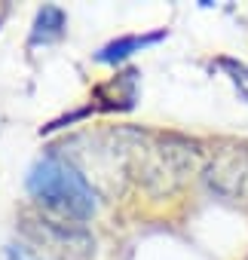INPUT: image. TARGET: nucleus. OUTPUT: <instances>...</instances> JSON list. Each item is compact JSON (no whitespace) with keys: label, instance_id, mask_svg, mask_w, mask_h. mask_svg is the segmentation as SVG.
<instances>
[{"label":"nucleus","instance_id":"nucleus-4","mask_svg":"<svg viewBox=\"0 0 248 260\" xmlns=\"http://www.w3.org/2000/svg\"><path fill=\"white\" fill-rule=\"evenodd\" d=\"M202 178H205V187L221 199H230V202L248 199V147L242 144L221 147L208 159Z\"/></svg>","mask_w":248,"mask_h":260},{"label":"nucleus","instance_id":"nucleus-2","mask_svg":"<svg viewBox=\"0 0 248 260\" xmlns=\"http://www.w3.org/2000/svg\"><path fill=\"white\" fill-rule=\"evenodd\" d=\"M28 193L55 217L86 220L98 208V196L86 175L65 156L46 153L28 175Z\"/></svg>","mask_w":248,"mask_h":260},{"label":"nucleus","instance_id":"nucleus-1","mask_svg":"<svg viewBox=\"0 0 248 260\" xmlns=\"http://www.w3.org/2000/svg\"><path fill=\"white\" fill-rule=\"evenodd\" d=\"M126 138V172L138 175V181L153 193L178 190L199 166V144L184 135H150L122 128Z\"/></svg>","mask_w":248,"mask_h":260},{"label":"nucleus","instance_id":"nucleus-8","mask_svg":"<svg viewBox=\"0 0 248 260\" xmlns=\"http://www.w3.org/2000/svg\"><path fill=\"white\" fill-rule=\"evenodd\" d=\"M7 257H10V260H46L37 248H31V245H25V242H22V245L13 242V245L7 248Z\"/></svg>","mask_w":248,"mask_h":260},{"label":"nucleus","instance_id":"nucleus-5","mask_svg":"<svg viewBox=\"0 0 248 260\" xmlns=\"http://www.w3.org/2000/svg\"><path fill=\"white\" fill-rule=\"evenodd\" d=\"M163 37H166V31H150V34H126V37H116L113 43L101 46L95 58H98V61H107V64H113V61H122V58H129V55L141 52L144 46H153V43H160Z\"/></svg>","mask_w":248,"mask_h":260},{"label":"nucleus","instance_id":"nucleus-7","mask_svg":"<svg viewBox=\"0 0 248 260\" xmlns=\"http://www.w3.org/2000/svg\"><path fill=\"white\" fill-rule=\"evenodd\" d=\"M218 68L230 77V83L236 86L239 98L248 101V64L245 61H236V58H218Z\"/></svg>","mask_w":248,"mask_h":260},{"label":"nucleus","instance_id":"nucleus-6","mask_svg":"<svg viewBox=\"0 0 248 260\" xmlns=\"http://www.w3.org/2000/svg\"><path fill=\"white\" fill-rule=\"evenodd\" d=\"M65 25H68V16L61 7H43L34 19V31H31V43H55L61 34H65Z\"/></svg>","mask_w":248,"mask_h":260},{"label":"nucleus","instance_id":"nucleus-3","mask_svg":"<svg viewBox=\"0 0 248 260\" xmlns=\"http://www.w3.org/2000/svg\"><path fill=\"white\" fill-rule=\"evenodd\" d=\"M19 230L46 260H89L95 254V236L83 223L55 217L49 211H25Z\"/></svg>","mask_w":248,"mask_h":260}]
</instances>
